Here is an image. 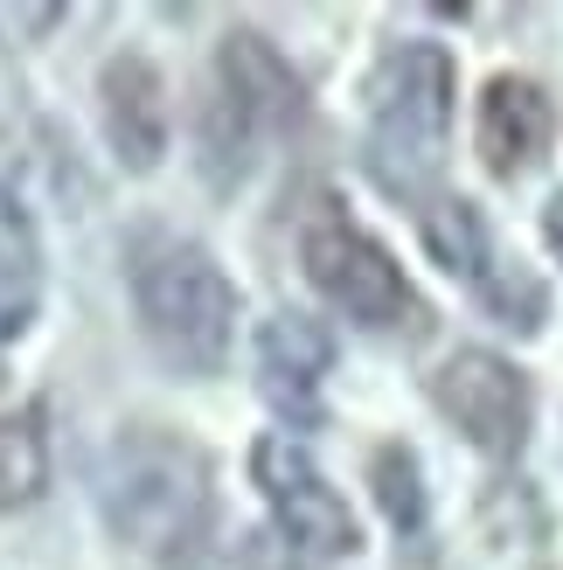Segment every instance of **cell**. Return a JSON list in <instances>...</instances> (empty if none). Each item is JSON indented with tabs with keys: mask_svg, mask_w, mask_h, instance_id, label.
<instances>
[{
	"mask_svg": "<svg viewBox=\"0 0 563 570\" xmlns=\"http://www.w3.org/2000/svg\"><path fill=\"white\" fill-rule=\"evenodd\" d=\"M105 522L119 529V543L147 550L160 563H195L216 529V488H209V460L175 432L132 424L111 439L105 473Z\"/></svg>",
	"mask_w": 563,
	"mask_h": 570,
	"instance_id": "6da1fadb",
	"label": "cell"
},
{
	"mask_svg": "<svg viewBox=\"0 0 563 570\" xmlns=\"http://www.w3.org/2000/svg\"><path fill=\"white\" fill-rule=\"evenodd\" d=\"M126 278H132L139 327H147V341L160 348V362L188 368V376H209V368L230 362L237 293H230V278H223V265L203 244L147 230L126 258Z\"/></svg>",
	"mask_w": 563,
	"mask_h": 570,
	"instance_id": "7a4b0ae2",
	"label": "cell"
},
{
	"mask_svg": "<svg viewBox=\"0 0 563 570\" xmlns=\"http://www.w3.org/2000/svg\"><path fill=\"white\" fill-rule=\"evenodd\" d=\"M453 126V56L438 42H397L369 70V167L411 195L445 154Z\"/></svg>",
	"mask_w": 563,
	"mask_h": 570,
	"instance_id": "3957f363",
	"label": "cell"
},
{
	"mask_svg": "<svg viewBox=\"0 0 563 570\" xmlns=\"http://www.w3.org/2000/svg\"><path fill=\"white\" fill-rule=\"evenodd\" d=\"M299 265L320 285V299H334L355 327H411L417 321V293L404 265L389 258L376 237H362L348 216L320 209L299 230Z\"/></svg>",
	"mask_w": 563,
	"mask_h": 570,
	"instance_id": "277c9868",
	"label": "cell"
},
{
	"mask_svg": "<svg viewBox=\"0 0 563 570\" xmlns=\"http://www.w3.org/2000/svg\"><path fill=\"white\" fill-rule=\"evenodd\" d=\"M250 473H258V494L271 508L278 535L306 557V563H334L355 550V515L348 501L327 488V473L306 460V445L286 439V432H265L250 445Z\"/></svg>",
	"mask_w": 563,
	"mask_h": 570,
	"instance_id": "5b68a950",
	"label": "cell"
},
{
	"mask_svg": "<svg viewBox=\"0 0 563 570\" xmlns=\"http://www.w3.org/2000/svg\"><path fill=\"white\" fill-rule=\"evenodd\" d=\"M432 396L487 460H515L529 445V376L508 355H494V348L445 355V368L432 376Z\"/></svg>",
	"mask_w": 563,
	"mask_h": 570,
	"instance_id": "8992f818",
	"label": "cell"
},
{
	"mask_svg": "<svg viewBox=\"0 0 563 570\" xmlns=\"http://www.w3.org/2000/svg\"><path fill=\"white\" fill-rule=\"evenodd\" d=\"M250 362H258V390L271 396V411L306 424L320 411V383L334 368V334L306 313H271V321H258Z\"/></svg>",
	"mask_w": 563,
	"mask_h": 570,
	"instance_id": "52a82bcc",
	"label": "cell"
},
{
	"mask_svg": "<svg viewBox=\"0 0 563 570\" xmlns=\"http://www.w3.org/2000/svg\"><path fill=\"white\" fill-rule=\"evenodd\" d=\"M223 98L244 111L250 132H293L306 119V83L293 77V63L278 56L265 36L237 28L223 42Z\"/></svg>",
	"mask_w": 563,
	"mask_h": 570,
	"instance_id": "ba28073f",
	"label": "cell"
},
{
	"mask_svg": "<svg viewBox=\"0 0 563 570\" xmlns=\"http://www.w3.org/2000/svg\"><path fill=\"white\" fill-rule=\"evenodd\" d=\"M105 139L119 167L147 175L167 154V91H160V70L147 56H111L105 63Z\"/></svg>",
	"mask_w": 563,
	"mask_h": 570,
	"instance_id": "9c48e42d",
	"label": "cell"
},
{
	"mask_svg": "<svg viewBox=\"0 0 563 570\" xmlns=\"http://www.w3.org/2000/svg\"><path fill=\"white\" fill-rule=\"evenodd\" d=\"M550 132H556V105L543 98V83L494 77L481 91V160L494 175H522L529 160H543Z\"/></svg>",
	"mask_w": 563,
	"mask_h": 570,
	"instance_id": "30bf717a",
	"label": "cell"
},
{
	"mask_svg": "<svg viewBox=\"0 0 563 570\" xmlns=\"http://www.w3.org/2000/svg\"><path fill=\"white\" fill-rule=\"evenodd\" d=\"M417 230H425V250L453 272L466 278L473 293L501 272V250H494V230H487V216L466 203V195H432L425 209H417Z\"/></svg>",
	"mask_w": 563,
	"mask_h": 570,
	"instance_id": "8fae6325",
	"label": "cell"
},
{
	"mask_svg": "<svg viewBox=\"0 0 563 570\" xmlns=\"http://www.w3.org/2000/svg\"><path fill=\"white\" fill-rule=\"evenodd\" d=\"M36 299H42V244L14 188L0 181V348L36 321Z\"/></svg>",
	"mask_w": 563,
	"mask_h": 570,
	"instance_id": "7c38bea8",
	"label": "cell"
},
{
	"mask_svg": "<svg viewBox=\"0 0 563 570\" xmlns=\"http://www.w3.org/2000/svg\"><path fill=\"white\" fill-rule=\"evenodd\" d=\"M49 480V432H42V404L0 411V508L36 501Z\"/></svg>",
	"mask_w": 563,
	"mask_h": 570,
	"instance_id": "4fadbf2b",
	"label": "cell"
},
{
	"mask_svg": "<svg viewBox=\"0 0 563 570\" xmlns=\"http://www.w3.org/2000/svg\"><path fill=\"white\" fill-rule=\"evenodd\" d=\"M481 306L494 313L501 327L536 334V327H543V313H550V293H543V278H536V272H522L515 258H501V272L481 285Z\"/></svg>",
	"mask_w": 563,
	"mask_h": 570,
	"instance_id": "5bb4252c",
	"label": "cell"
},
{
	"mask_svg": "<svg viewBox=\"0 0 563 570\" xmlns=\"http://www.w3.org/2000/svg\"><path fill=\"white\" fill-rule=\"evenodd\" d=\"M369 480H376L383 515L397 522V529H417V522H425V473H417V460H411L404 445H383L376 460H369Z\"/></svg>",
	"mask_w": 563,
	"mask_h": 570,
	"instance_id": "9a60e30c",
	"label": "cell"
},
{
	"mask_svg": "<svg viewBox=\"0 0 563 570\" xmlns=\"http://www.w3.org/2000/svg\"><path fill=\"white\" fill-rule=\"evenodd\" d=\"M0 21L28 36V28H49V21H63V8H0Z\"/></svg>",
	"mask_w": 563,
	"mask_h": 570,
	"instance_id": "2e32d148",
	"label": "cell"
},
{
	"mask_svg": "<svg viewBox=\"0 0 563 570\" xmlns=\"http://www.w3.org/2000/svg\"><path fill=\"white\" fill-rule=\"evenodd\" d=\"M543 237H550V250L563 258V195H550V209H543Z\"/></svg>",
	"mask_w": 563,
	"mask_h": 570,
	"instance_id": "e0dca14e",
	"label": "cell"
}]
</instances>
